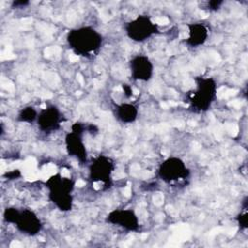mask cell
Listing matches in <instances>:
<instances>
[{"label":"cell","mask_w":248,"mask_h":248,"mask_svg":"<svg viewBox=\"0 0 248 248\" xmlns=\"http://www.w3.org/2000/svg\"><path fill=\"white\" fill-rule=\"evenodd\" d=\"M66 42L76 55L92 59L99 54L104 37L93 26L83 25L70 29L66 35Z\"/></svg>","instance_id":"1"},{"label":"cell","mask_w":248,"mask_h":248,"mask_svg":"<svg viewBox=\"0 0 248 248\" xmlns=\"http://www.w3.org/2000/svg\"><path fill=\"white\" fill-rule=\"evenodd\" d=\"M195 87L185 95V103L192 111L203 113L209 110L217 98V81L211 77H196Z\"/></svg>","instance_id":"2"},{"label":"cell","mask_w":248,"mask_h":248,"mask_svg":"<svg viewBox=\"0 0 248 248\" xmlns=\"http://www.w3.org/2000/svg\"><path fill=\"white\" fill-rule=\"evenodd\" d=\"M46 188L48 190V200L53 205L61 212H69L73 209L74 197L73 192L75 189V181L63 176L61 173L51 175L45 183Z\"/></svg>","instance_id":"3"},{"label":"cell","mask_w":248,"mask_h":248,"mask_svg":"<svg viewBox=\"0 0 248 248\" xmlns=\"http://www.w3.org/2000/svg\"><path fill=\"white\" fill-rule=\"evenodd\" d=\"M156 174L164 183L171 185L189 179L191 170L181 158L177 156H170L160 163Z\"/></svg>","instance_id":"4"},{"label":"cell","mask_w":248,"mask_h":248,"mask_svg":"<svg viewBox=\"0 0 248 248\" xmlns=\"http://www.w3.org/2000/svg\"><path fill=\"white\" fill-rule=\"evenodd\" d=\"M86 123L77 121L72 124L71 131L65 135V147L69 156L74 157L80 165L88 163V153L83 141Z\"/></svg>","instance_id":"5"},{"label":"cell","mask_w":248,"mask_h":248,"mask_svg":"<svg viewBox=\"0 0 248 248\" xmlns=\"http://www.w3.org/2000/svg\"><path fill=\"white\" fill-rule=\"evenodd\" d=\"M126 36L135 43H143L159 33L158 25L147 15H139L124 24Z\"/></svg>","instance_id":"6"},{"label":"cell","mask_w":248,"mask_h":248,"mask_svg":"<svg viewBox=\"0 0 248 248\" xmlns=\"http://www.w3.org/2000/svg\"><path fill=\"white\" fill-rule=\"evenodd\" d=\"M114 170V161L109 156L100 154L88 165V179L92 183H102L103 190H108L112 186Z\"/></svg>","instance_id":"7"},{"label":"cell","mask_w":248,"mask_h":248,"mask_svg":"<svg viewBox=\"0 0 248 248\" xmlns=\"http://www.w3.org/2000/svg\"><path fill=\"white\" fill-rule=\"evenodd\" d=\"M106 222L112 226L121 228L126 232H139L140 223L137 213L131 208H115L106 216Z\"/></svg>","instance_id":"8"},{"label":"cell","mask_w":248,"mask_h":248,"mask_svg":"<svg viewBox=\"0 0 248 248\" xmlns=\"http://www.w3.org/2000/svg\"><path fill=\"white\" fill-rule=\"evenodd\" d=\"M63 121L64 116L58 107L55 105H47L39 111L36 123L42 133L48 135L58 131Z\"/></svg>","instance_id":"9"},{"label":"cell","mask_w":248,"mask_h":248,"mask_svg":"<svg viewBox=\"0 0 248 248\" xmlns=\"http://www.w3.org/2000/svg\"><path fill=\"white\" fill-rule=\"evenodd\" d=\"M14 226L22 234L27 236H36L43 229V222L33 209L24 207L19 208V212Z\"/></svg>","instance_id":"10"},{"label":"cell","mask_w":248,"mask_h":248,"mask_svg":"<svg viewBox=\"0 0 248 248\" xmlns=\"http://www.w3.org/2000/svg\"><path fill=\"white\" fill-rule=\"evenodd\" d=\"M131 78L135 81H149L154 75V65L150 58L144 54H136L129 61Z\"/></svg>","instance_id":"11"},{"label":"cell","mask_w":248,"mask_h":248,"mask_svg":"<svg viewBox=\"0 0 248 248\" xmlns=\"http://www.w3.org/2000/svg\"><path fill=\"white\" fill-rule=\"evenodd\" d=\"M188 36L185 40L189 47L197 48L203 46L209 37V28L203 22H190L187 23Z\"/></svg>","instance_id":"12"},{"label":"cell","mask_w":248,"mask_h":248,"mask_svg":"<svg viewBox=\"0 0 248 248\" xmlns=\"http://www.w3.org/2000/svg\"><path fill=\"white\" fill-rule=\"evenodd\" d=\"M114 115L123 124H132L139 117V108L133 103H121L115 106Z\"/></svg>","instance_id":"13"},{"label":"cell","mask_w":248,"mask_h":248,"mask_svg":"<svg viewBox=\"0 0 248 248\" xmlns=\"http://www.w3.org/2000/svg\"><path fill=\"white\" fill-rule=\"evenodd\" d=\"M39 111L33 106H25L21 108L16 115V121L21 123H34L37 121Z\"/></svg>","instance_id":"14"},{"label":"cell","mask_w":248,"mask_h":248,"mask_svg":"<svg viewBox=\"0 0 248 248\" xmlns=\"http://www.w3.org/2000/svg\"><path fill=\"white\" fill-rule=\"evenodd\" d=\"M247 196L244 197L243 201H242V211H240V213H238V215L236 216V222L237 225L239 226V228L241 230H247L248 228V213H247V208H248V204H247Z\"/></svg>","instance_id":"15"},{"label":"cell","mask_w":248,"mask_h":248,"mask_svg":"<svg viewBox=\"0 0 248 248\" xmlns=\"http://www.w3.org/2000/svg\"><path fill=\"white\" fill-rule=\"evenodd\" d=\"M19 212V208L16 207V206H9L6 207L3 211V219L6 223L8 224H15L16 219L18 215Z\"/></svg>","instance_id":"16"},{"label":"cell","mask_w":248,"mask_h":248,"mask_svg":"<svg viewBox=\"0 0 248 248\" xmlns=\"http://www.w3.org/2000/svg\"><path fill=\"white\" fill-rule=\"evenodd\" d=\"M224 4H225V1L223 0H210V1L204 2L202 9L207 10L209 12H217L221 9V7Z\"/></svg>","instance_id":"17"},{"label":"cell","mask_w":248,"mask_h":248,"mask_svg":"<svg viewBox=\"0 0 248 248\" xmlns=\"http://www.w3.org/2000/svg\"><path fill=\"white\" fill-rule=\"evenodd\" d=\"M30 5V1L28 0H14L11 4L13 9H24Z\"/></svg>","instance_id":"18"},{"label":"cell","mask_w":248,"mask_h":248,"mask_svg":"<svg viewBox=\"0 0 248 248\" xmlns=\"http://www.w3.org/2000/svg\"><path fill=\"white\" fill-rule=\"evenodd\" d=\"M3 176L6 177L7 179L14 180V179L19 178L21 176V172L19 170H10V171H7L6 173H4Z\"/></svg>","instance_id":"19"},{"label":"cell","mask_w":248,"mask_h":248,"mask_svg":"<svg viewBox=\"0 0 248 248\" xmlns=\"http://www.w3.org/2000/svg\"><path fill=\"white\" fill-rule=\"evenodd\" d=\"M86 133L95 137L99 134V127L94 123H86Z\"/></svg>","instance_id":"20"},{"label":"cell","mask_w":248,"mask_h":248,"mask_svg":"<svg viewBox=\"0 0 248 248\" xmlns=\"http://www.w3.org/2000/svg\"><path fill=\"white\" fill-rule=\"evenodd\" d=\"M122 90H123V94L127 99H130L133 96V88L131 85L127 84V83H123L122 85Z\"/></svg>","instance_id":"21"}]
</instances>
